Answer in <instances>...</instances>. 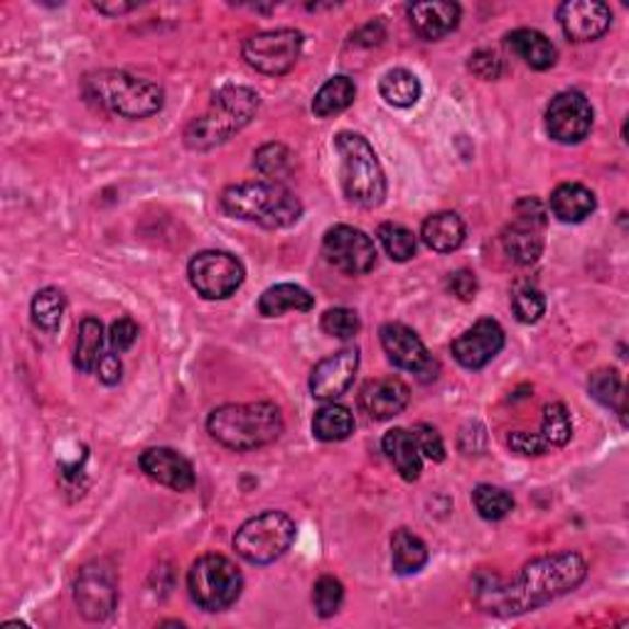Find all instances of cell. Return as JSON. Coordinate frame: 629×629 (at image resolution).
I'll return each mask as SVG.
<instances>
[{
  "mask_svg": "<svg viewBox=\"0 0 629 629\" xmlns=\"http://www.w3.org/2000/svg\"><path fill=\"white\" fill-rule=\"evenodd\" d=\"M377 237L381 241L384 251L389 253L391 261H399V263L411 261L415 256V249H419V241H415L413 231L405 229L403 225H393V221L381 225Z\"/></svg>",
  "mask_w": 629,
  "mask_h": 629,
  "instance_id": "d590c367",
  "label": "cell"
},
{
  "mask_svg": "<svg viewBox=\"0 0 629 629\" xmlns=\"http://www.w3.org/2000/svg\"><path fill=\"white\" fill-rule=\"evenodd\" d=\"M593 128V106L581 91H561L546 108V130L561 146L583 144Z\"/></svg>",
  "mask_w": 629,
  "mask_h": 629,
  "instance_id": "4fadbf2b",
  "label": "cell"
},
{
  "mask_svg": "<svg viewBox=\"0 0 629 629\" xmlns=\"http://www.w3.org/2000/svg\"><path fill=\"white\" fill-rule=\"evenodd\" d=\"M510 448L519 455H526V458H536V455H544L549 453V445L541 441L539 433H526V431H514L510 438Z\"/></svg>",
  "mask_w": 629,
  "mask_h": 629,
  "instance_id": "7bdbcfd3",
  "label": "cell"
},
{
  "mask_svg": "<svg viewBox=\"0 0 629 629\" xmlns=\"http://www.w3.org/2000/svg\"><path fill=\"white\" fill-rule=\"evenodd\" d=\"M302 53V33L290 27L266 30L251 35L241 47L247 65L266 77L288 75L298 65Z\"/></svg>",
  "mask_w": 629,
  "mask_h": 629,
  "instance_id": "9c48e42d",
  "label": "cell"
},
{
  "mask_svg": "<svg viewBox=\"0 0 629 629\" xmlns=\"http://www.w3.org/2000/svg\"><path fill=\"white\" fill-rule=\"evenodd\" d=\"M187 276L205 300H227L243 286L247 268L227 251H202L190 261Z\"/></svg>",
  "mask_w": 629,
  "mask_h": 629,
  "instance_id": "30bf717a",
  "label": "cell"
},
{
  "mask_svg": "<svg viewBox=\"0 0 629 629\" xmlns=\"http://www.w3.org/2000/svg\"><path fill=\"white\" fill-rule=\"evenodd\" d=\"M462 10L458 3H413L409 18L415 33L428 43L443 39L460 25Z\"/></svg>",
  "mask_w": 629,
  "mask_h": 629,
  "instance_id": "ffe728a7",
  "label": "cell"
},
{
  "mask_svg": "<svg viewBox=\"0 0 629 629\" xmlns=\"http://www.w3.org/2000/svg\"><path fill=\"white\" fill-rule=\"evenodd\" d=\"M322 253L330 266L347 276H364L377 263V247L371 237L350 225H334L322 237Z\"/></svg>",
  "mask_w": 629,
  "mask_h": 629,
  "instance_id": "7c38bea8",
  "label": "cell"
},
{
  "mask_svg": "<svg viewBox=\"0 0 629 629\" xmlns=\"http://www.w3.org/2000/svg\"><path fill=\"white\" fill-rule=\"evenodd\" d=\"M506 334L502 324L492 318L477 320L470 330L453 340V357L465 369H482L504 350Z\"/></svg>",
  "mask_w": 629,
  "mask_h": 629,
  "instance_id": "9a60e30c",
  "label": "cell"
},
{
  "mask_svg": "<svg viewBox=\"0 0 629 629\" xmlns=\"http://www.w3.org/2000/svg\"><path fill=\"white\" fill-rule=\"evenodd\" d=\"M539 225H531V221L514 219L510 227L502 231V249L506 256L519 266H531L541 259L544 253V237H541Z\"/></svg>",
  "mask_w": 629,
  "mask_h": 629,
  "instance_id": "7402d4cb",
  "label": "cell"
},
{
  "mask_svg": "<svg viewBox=\"0 0 629 629\" xmlns=\"http://www.w3.org/2000/svg\"><path fill=\"white\" fill-rule=\"evenodd\" d=\"M140 468L150 480L175 492H190L195 487V468L185 455L172 448H148L140 455Z\"/></svg>",
  "mask_w": 629,
  "mask_h": 629,
  "instance_id": "d6986e66",
  "label": "cell"
},
{
  "mask_svg": "<svg viewBox=\"0 0 629 629\" xmlns=\"http://www.w3.org/2000/svg\"><path fill=\"white\" fill-rule=\"evenodd\" d=\"M99 13H106V15H124L128 10H134L136 3H114V5H106V3H96L94 5Z\"/></svg>",
  "mask_w": 629,
  "mask_h": 629,
  "instance_id": "7dc6e473",
  "label": "cell"
},
{
  "mask_svg": "<svg viewBox=\"0 0 629 629\" xmlns=\"http://www.w3.org/2000/svg\"><path fill=\"white\" fill-rule=\"evenodd\" d=\"M207 431L225 448L249 453L281 438L283 415L278 405L271 401L227 403L209 413Z\"/></svg>",
  "mask_w": 629,
  "mask_h": 629,
  "instance_id": "7a4b0ae2",
  "label": "cell"
},
{
  "mask_svg": "<svg viewBox=\"0 0 629 629\" xmlns=\"http://www.w3.org/2000/svg\"><path fill=\"white\" fill-rule=\"evenodd\" d=\"M312 603L320 617H334L344 603V585L332 575H322L312 587Z\"/></svg>",
  "mask_w": 629,
  "mask_h": 629,
  "instance_id": "f35d334b",
  "label": "cell"
},
{
  "mask_svg": "<svg viewBox=\"0 0 629 629\" xmlns=\"http://www.w3.org/2000/svg\"><path fill=\"white\" fill-rule=\"evenodd\" d=\"M314 308V298L306 288L296 286V283H278L268 290L261 293L259 298V312L263 318H281L290 310L308 312Z\"/></svg>",
  "mask_w": 629,
  "mask_h": 629,
  "instance_id": "484cf974",
  "label": "cell"
},
{
  "mask_svg": "<svg viewBox=\"0 0 629 629\" xmlns=\"http://www.w3.org/2000/svg\"><path fill=\"white\" fill-rule=\"evenodd\" d=\"M65 310H67V300H65V293L59 288L37 290L33 298V306H30L33 322L47 334H55L59 330V324H62V318H65Z\"/></svg>",
  "mask_w": 629,
  "mask_h": 629,
  "instance_id": "1f68e13d",
  "label": "cell"
},
{
  "mask_svg": "<svg viewBox=\"0 0 629 629\" xmlns=\"http://www.w3.org/2000/svg\"><path fill=\"white\" fill-rule=\"evenodd\" d=\"M253 165L261 172L263 178H271L278 182L290 172V150L283 144H266L256 150L253 156Z\"/></svg>",
  "mask_w": 629,
  "mask_h": 629,
  "instance_id": "8d00e7d4",
  "label": "cell"
},
{
  "mask_svg": "<svg viewBox=\"0 0 629 629\" xmlns=\"http://www.w3.org/2000/svg\"><path fill=\"white\" fill-rule=\"evenodd\" d=\"M106 332L99 318H84L79 322L77 332V350H75V367L84 374L96 371L101 357H104Z\"/></svg>",
  "mask_w": 629,
  "mask_h": 629,
  "instance_id": "f1b7e54d",
  "label": "cell"
},
{
  "mask_svg": "<svg viewBox=\"0 0 629 629\" xmlns=\"http://www.w3.org/2000/svg\"><path fill=\"white\" fill-rule=\"evenodd\" d=\"M359 369V350L344 347L314 364L310 374V393L318 401H334L352 387L354 374Z\"/></svg>",
  "mask_w": 629,
  "mask_h": 629,
  "instance_id": "e0dca14e",
  "label": "cell"
},
{
  "mask_svg": "<svg viewBox=\"0 0 629 629\" xmlns=\"http://www.w3.org/2000/svg\"><path fill=\"white\" fill-rule=\"evenodd\" d=\"M354 433V415L342 403H328L314 413L312 419V435L322 443H340L347 441Z\"/></svg>",
  "mask_w": 629,
  "mask_h": 629,
  "instance_id": "f546056e",
  "label": "cell"
},
{
  "mask_svg": "<svg viewBox=\"0 0 629 629\" xmlns=\"http://www.w3.org/2000/svg\"><path fill=\"white\" fill-rule=\"evenodd\" d=\"M549 207L553 217L563 225H581L595 211L597 199L593 190H587L581 182H563L551 192Z\"/></svg>",
  "mask_w": 629,
  "mask_h": 629,
  "instance_id": "44dd1931",
  "label": "cell"
},
{
  "mask_svg": "<svg viewBox=\"0 0 629 629\" xmlns=\"http://www.w3.org/2000/svg\"><path fill=\"white\" fill-rule=\"evenodd\" d=\"M512 312L514 318L524 324L539 322L546 314L544 293L534 286H519L512 296Z\"/></svg>",
  "mask_w": 629,
  "mask_h": 629,
  "instance_id": "74e56055",
  "label": "cell"
},
{
  "mask_svg": "<svg viewBox=\"0 0 629 629\" xmlns=\"http://www.w3.org/2000/svg\"><path fill=\"white\" fill-rule=\"evenodd\" d=\"M379 94L389 106L409 108L419 104L421 99V81L409 69H391L379 81Z\"/></svg>",
  "mask_w": 629,
  "mask_h": 629,
  "instance_id": "4dcf8cb0",
  "label": "cell"
},
{
  "mask_svg": "<svg viewBox=\"0 0 629 629\" xmlns=\"http://www.w3.org/2000/svg\"><path fill=\"white\" fill-rule=\"evenodd\" d=\"M96 377L106 384V387H114V384L121 381L124 377V364H121L116 352H108L101 357L99 367H96Z\"/></svg>",
  "mask_w": 629,
  "mask_h": 629,
  "instance_id": "bcb514c9",
  "label": "cell"
},
{
  "mask_svg": "<svg viewBox=\"0 0 629 629\" xmlns=\"http://www.w3.org/2000/svg\"><path fill=\"white\" fill-rule=\"evenodd\" d=\"M293 541H296V522L288 514L268 510L239 526L235 534V551L247 563L268 565L286 556Z\"/></svg>",
  "mask_w": 629,
  "mask_h": 629,
  "instance_id": "ba28073f",
  "label": "cell"
},
{
  "mask_svg": "<svg viewBox=\"0 0 629 629\" xmlns=\"http://www.w3.org/2000/svg\"><path fill=\"white\" fill-rule=\"evenodd\" d=\"M261 106V96L249 87H221L205 114L185 128V146L190 150H211L251 124Z\"/></svg>",
  "mask_w": 629,
  "mask_h": 629,
  "instance_id": "5b68a950",
  "label": "cell"
},
{
  "mask_svg": "<svg viewBox=\"0 0 629 629\" xmlns=\"http://www.w3.org/2000/svg\"><path fill=\"white\" fill-rule=\"evenodd\" d=\"M465 221L455 211H438L423 221L421 239L435 253H453L462 247L465 241Z\"/></svg>",
  "mask_w": 629,
  "mask_h": 629,
  "instance_id": "d4e9b609",
  "label": "cell"
},
{
  "mask_svg": "<svg viewBox=\"0 0 629 629\" xmlns=\"http://www.w3.org/2000/svg\"><path fill=\"white\" fill-rule=\"evenodd\" d=\"M448 288H450L453 296H458L460 300L470 302V300L477 296V278H474V273L468 271V268H460V271L450 273Z\"/></svg>",
  "mask_w": 629,
  "mask_h": 629,
  "instance_id": "f6af8a7d",
  "label": "cell"
},
{
  "mask_svg": "<svg viewBox=\"0 0 629 629\" xmlns=\"http://www.w3.org/2000/svg\"><path fill=\"white\" fill-rule=\"evenodd\" d=\"M75 603L89 622L108 620L118 603V575L114 565L94 561L81 568L75 583Z\"/></svg>",
  "mask_w": 629,
  "mask_h": 629,
  "instance_id": "8fae6325",
  "label": "cell"
},
{
  "mask_svg": "<svg viewBox=\"0 0 629 629\" xmlns=\"http://www.w3.org/2000/svg\"><path fill=\"white\" fill-rule=\"evenodd\" d=\"M587 577V563L577 551H558L534 558L512 585L482 587L480 605L492 615H524L573 593Z\"/></svg>",
  "mask_w": 629,
  "mask_h": 629,
  "instance_id": "6da1fadb",
  "label": "cell"
},
{
  "mask_svg": "<svg viewBox=\"0 0 629 629\" xmlns=\"http://www.w3.org/2000/svg\"><path fill=\"white\" fill-rule=\"evenodd\" d=\"M506 45H510L516 57L524 59L531 69H539V72L551 69L558 59L556 45L544 33H539V30H514V33L506 35Z\"/></svg>",
  "mask_w": 629,
  "mask_h": 629,
  "instance_id": "cb8c5ba5",
  "label": "cell"
},
{
  "mask_svg": "<svg viewBox=\"0 0 629 629\" xmlns=\"http://www.w3.org/2000/svg\"><path fill=\"white\" fill-rule=\"evenodd\" d=\"M415 443H419V450L425 458L433 460V462H443L445 460V443H443V435L433 428L428 423H419L415 428L411 431Z\"/></svg>",
  "mask_w": 629,
  "mask_h": 629,
  "instance_id": "60d3db41",
  "label": "cell"
},
{
  "mask_svg": "<svg viewBox=\"0 0 629 629\" xmlns=\"http://www.w3.org/2000/svg\"><path fill=\"white\" fill-rule=\"evenodd\" d=\"M190 597L205 613H225L239 601L243 577L235 561L221 553L199 556L187 575Z\"/></svg>",
  "mask_w": 629,
  "mask_h": 629,
  "instance_id": "52a82bcc",
  "label": "cell"
},
{
  "mask_svg": "<svg viewBox=\"0 0 629 629\" xmlns=\"http://www.w3.org/2000/svg\"><path fill=\"white\" fill-rule=\"evenodd\" d=\"M587 391H591L597 403L607 405V409H617L620 415H625V389L622 379L615 369H597L591 374L587 381Z\"/></svg>",
  "mask_w": 629,
  "mask_h": 629,
  "instance_id": "e575fe53",
  "label": "cell"
},
{
  "mask_svg": "<svg viewBox=\"0 0 629 629\" xmlns=\"http://www.w3.org/2000/svg\"><path fill=\"white\" fill-rule=\"evenodd\" d=\"M428 563V546L421 536L409 529H399L391 539V565L396 575H413Z\"/></svg>",
  "mask_w": 629,
  "mask_h": 629,
  "instance_id": "83f0119b",
  "label": "cell"
},
{
  "mask_svg": "<svg viewBox=\"0 0 629 629\" xmlns=\"http://www.w3.org/2000/svg\"><path fill=\"white\" fill-rule=\"evenodd\" d=\"M539 435L549 448H563V445L573 438V419L571 411L565 409V403L556 401L546 405Z\"/></svg>",
  "mask_w": 629,
  "mask_h": 629,
  "instance_id": "836d02e7",
  "label": "cell"
},
{
  "mask_svg": "<svg viewBox=\"0 0 629 629\" xmlns=\"http://www.w3.org/2000/svg\"><path fill=\"white\" fill-rule=\"evenodd\" d=\"M558 25L571 43H595L610 30L613 13L601 0H565L558 5Z\"/></svg>",
  "mask_w": 629,
  "mask_h": 629,
  "instance_id": "2e32d148",
  "label": "cell"
},
{
  "mask_svg": "<svg viewBox=\"0 0 629 629\" xmlns=\"http://www.w3.org/2000/svg\"><path fill=\"white\" fill-rule=\"evenodd\" d=\"M381 448L387 458L393 462L396 472H399L405 482H415L423 472V455L419 450L413 433L405 428H393L384 435Z\"/></svg>",
  "mask_w": 629,
  "mask_h": 629,
  "instance_id": "603a6c76",
  "label": "cell"
},
{
  "mask_svg": "<svg viewBox=\"0 0 629 629\" xmlns=\"http://www.w3.org/2000/svg\"><path fill=\"white\" fill-rule=\"evenodd\" d=\"M470 72L474 77H480L484 81H492V79H500L502 75V59L496 57L490 49H480V53H474L470 57Z\"/></svg>",
  "mask_w": 629,
  "mask_h": 629,
  "instance_id": "ee69618b",
  "label": "cell"
},
{
  "mask_svg": "<svg viewBox=\"0 0 629 629\" xmlns=\"http://www.w3.org/2000/svg\"><path fill=\"white\" fill-rule=\"evenodd\" d=\"M322 332L338 340H354L362 330L359 314L350 308H330L322 314Z\"/></svg>",
  "mask_w": 629,
  "mask_h": 629,
  "instance_id": "ab89813d",
  "label": "cell"
},
{
  "mask_svg": "<svg viewBox=\"0 0 629 629\" xmlns=\"http://www.w3.org/2000/svg\"><path fill=\"white\" fill-rule=\"evenodd\" d=\"M221 207L229 217L251 221L263 229H286L298 225L302 202L286 185L273 180L239 182L221 192Z\"/></svg>",
  "mask_w": 629,
  "mask_h": 629,
  "instance_id": "3957f363",
  "label": "cell"
},
{
  "mask_svg": "<svg viewBox=\"0 0 629 629\" xmlns=\"http://www.w3.org/2000/svg\"><path fill=\"white\" fill-rule=\"evenodd\" d=\"M472 502L477 514L487 522H500L514 510V496L494 484H477L472 492Z\"/></svg>",
  "mask_w": 629,
  "mask_h": 629,
  "instance_id": "d6a6232c",
  "label": "cell"
},
{
  "mask_svg": "<svg viewBox=\"0 0 629 629\" xmlns=\"http://www.w3.org/2000/svg\"><path fill=\"white\" fill-rule=\"evenodd\" d=\"M379 340L393 367L419 374L423 381L438 377V362L431 357L428 347L411 328L401 322H387L379 332Z\"/></svg>",
  "mask_w": 629,
  "mask_h": 629,
  "instance_id": "5bb4252c",
  "label": "cell"
},
{
  "mask_svg": "<svg viewBox=\"0 0 629 629\" xmlns=\"http://www.w3.org/2000/svg\"><path fill=\"white\" fill-rule=\"evenodd\" d=\"M81 91L91 104L130 121L156 116L165 104V91L156 81L118 72V69L87 75L81 81Z\"/></svg>",
  "mask_w": 629,
  "mask_h": 629,
  "instance_id": "277c9868",
  "label": "cell"
},
{
  "mask_svg": "<svg viewBox=\"0 0 629 629\" xmlns=\"http://www.w3.org/2000/svg\"><path fill=\"white\" fill-rule=\"evenodd\" d=\"M334 150L340 156V180L347 199L364 209L379 207L387 197V175L369 140L342 130L334 136Z\"/></svg>",
  "mask_w": 629,
  "mask_h": 629,
  "instance_id": "8992f818",
  "label": "cell"
},
{
  "mask_svg": "<svg viewBox=\"0 0 629 629\" xmlns=\"http://www.w3.org/2000/svg\"><path fill=\"white\" fill-rule=\"evenodd\" d=\"M411 401L409 384L399 377H381L371 379L359 391V405L362 411L369 415L371 421H391L396 415L403 413L405 405Z\"/></svg>",
  "mask_w": 629,
  "mask_h": 629,
  "instance_id": "ac0fdd59",
  "label": "cell"
},
{
  "mask_svg": "<svg viewBox=\"0 0 629 629\" xmlns=\"http://www.w3.org/2000/svg\"><path fill=\"white\" fill-rule=\"evenodd\" d=\"M138 340V324L130 320V318H118L111 322V330H108V344H111V352L116 354H124L130 347H134Z\"/></svg>",
  "mask_w": 629,
  "mask_h": 629,
  "instance_id": "b9f144b4",
  "label": "cell"
},
{
  "mask_svg": "<svg viewBox=\"0 0 629 629\" xmlns=\"http://www.w3.org/2000/svg\"><path fill=\"white\" fill-rule=\"evenodd\" d=\"M354 99H357V87L354 81L344 75H338L324 81L318 94L312 99V111L318 118H332L347 111Z\"/></svg>",
  "mask_w": 629,
  "mask_h": 629,
  "instance_id": "4316f807",
  "label": "cell"
}]
</instances>
